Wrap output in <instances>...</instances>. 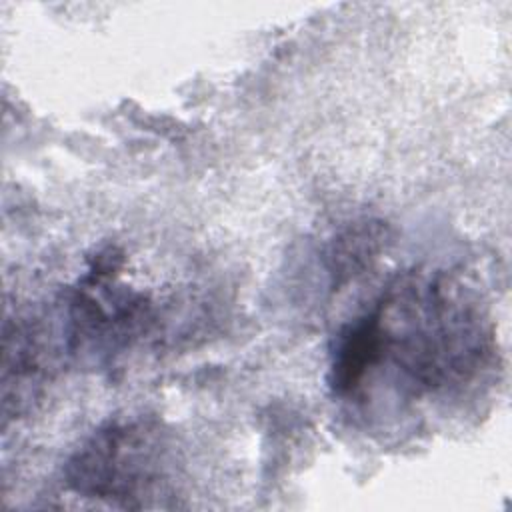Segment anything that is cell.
Returning <instances> with one entry per match:
<instances>
[{
	"instance_id": "cell-3",
	"label": "cell",
	"mask_w": 512,
	"mask_h": 512,
	"mask_svg": "<svg viewBox=\"0 0 512 512\" xmlns=\"http://www.w3.org/2000/svg\"><path fill=\"white\" fill-rule=\"evenodd\" d=\"M114 252L98 260L68 294L66 338L72 354L110 358L142 338L154 316L146 294L118 282Z\"/></svg>"
},
{
	"instance_id": "cell-4",
	"label": "cell",
	"mask_w": 512,
	"mask_h": 512,
	"mask_svg": "<svg viewBox=\"0 0 512 512\" xmlns=\"http://www.w3.org/2000/svg\"><path fill=\"white\" fill-rule=\"evenodd\" d=\"M384 232L382 226L374 222H362L360 226H350L342 236L334 242L330 258L332 272L338 276H352L358 270L366 268L372 258H376Z\"/></svg>"
},
{
	"instance_id": "cell-2",
	"label": "cell",
	"mask_w": 512,
	"mask_h": 512,
	"mask_svg": "<svg viewBox=\"0 0 512 512\" xmlns=\"http://www.w3.org/2000/svg\"><path fill=\"white\" fill-rule=\"evenodd\" d=\"M168 440L144 418L114 420L98 428L68 460V488L84 498L144 508L164 494L168 482Z\"/></svg>"
},
{
	"instance_id": "cell-1",
	"label": "cell",
	"mask_w": 512,
	"mask_h": 512,
	"mask_svg": "<svg viewBox=\"0 0 512 512\" xmlns=\"http://www.w3.org/2000/svg\"><path fill=\"white\" fill-rule=\"evenodd\" d=\"M490 354L492 332L472 298L442 274L412 272L338 332L328 382L352 400L390 366L398 392L420 398L468 384Z\"/></svg>"
}]
</instances>
